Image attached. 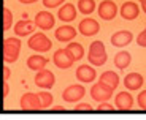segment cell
Returning <instances> with one entry per match:
<instances>
[{"label": "cell", "mask_w": 146, "mask_h": 120, "mask_svg": "<svg viewBox=\"0 0 146 120\" xmlns=\"http://www.w3.org/2000/svg\"><path fill=\"white\" fill-rule=\"evenodd\" d=\"M97 11H99V16L103 21H111V19H114L117 14V7L113 0H103L102 3L99 5Z\"/></svg>", "instance_id": "obj_11"}, {"label": "cell", "mask_w": 146, "mask_h": 120, "mask_svg": "<svg viewBox=\"0 0 146 120\" xmlns=\"http://www.w3.org/2000/svg\"><path fill=\"white\" fill-rule=\"evenodd\" d=\"M67 51L73 55L75 62H76V60H81V58L84 57V47H83V44L76 43V41H68V44H67Z\"/></svg>", "instance_id": "obj_23"}, {"label": "cell", "mask_w": 146, "mask_h": 120, "mask_svg": "<svg viewBox=\"0 0 146 120\" xmlns=\"http://www.w3.org/2000/svg\"><path fill=\"white\" fill-rule=\"evenodd\" d=\"M132 40H133V35H132V32H129V30H119V32L111 35V44L116 46V47L127 46V44L132 43Z\"/></svg>", "instance_id": "obj_15"}, {"label": "cell", "mask_w": 146, "mask_h": 120, "mask_svg": "<svg viewBox=\"0 0 146 120\" xmlns=\"http://www.w3.org/2000/svg\"><path fill=\"white\" fill-rule=\"evenodd\" d=\"M143 82H145V79H143V76L140 73H129L127 76L124 77V85H125V89L130 90V92L140 90Z\"/></svg>", "instance_id": "obj_18"}, {"label": "cell", "mask_w": 146, "mask_h": 120, "mask_svg": "<svg viewBox=\"0 0 146 120\" xmlns=\"http://www.w3.org/2000/svg\"><path fill=\"white\" fill-rule=\"evenodd\" d=\"M114 108L117 111H130L133 108V96L130 95V92H119L116 95L114 100Z\"/></svg>", "instance_id": "obj_12"}, {"label": "cell", "mask_w": 146, "mask_h": 120, "mask_svg": "<svg viewBox=\"0 0 146 120\" xmlns=\"http://www.w3.org/2000/svg\"><path fill=\"white\" fill-rule=\"evenodd\" d=\"M137 44H138L140 47H146V29L138 33V37H137Z\"/></svg>", "instance_id": "obj_31"}, {"label": "cell", "mask_w": 146, "mask_h": 120, "mask_svg": "<svg viewBox=\"0 0 146 120\" xmlns=\"http://www.w3.org/2000/svg\"><path fill=\"white\" fill-rule=\"evenodd\" d=\"M13 30H15L16 37H29V35H32V33L35 32V22L27 19V18H24V19L16 22Z\"/></svg>", "instance_id": "obj_13"}, {"label": "cell", "mask_w": 146, "mask_h": 120, "mask_svg": "<svg viewBox=\"0 0 146 120\" xmlns=\"http://www.w3.org/2000/svg\"><path fill=\"white\" fill-rule=\"evenodd\" d=\"M21 52V40L18 37L5 38L3 41V60L7 63H15Z\"/></svg>", "instance_id": "obj_2"}, {"label": "cell", "mask_w": 146, "mask_h": 120, "mask_svg": "<svg viewBox=\"0 0 146 120\" xmlns=\"http://www.w3.org/2000/svg\"><path fill=\"white\" fill-rule=\"evenodd\" d=\"M33 22H35V27H38L41 30H51L56 24V18L49 11H38Z\"/></svg>", "instance_id": "obj_10"}, {"label": "cell", "mask_w": 146, "mask_h": 120, "mask_svg": "<svg viewBox=\"0 0 146 120\" xmlns=\"http://www.w3.org/2000/svg\"><path fill=\"white\" fill-rule=\"evenodd\" d=\"M113 89L111 87H108L106 84H103V82H97V84H94L92 85V89H91V96H92V100L94 101H97V103H103V101H108L111 96H113Z\"/></svg>", "instance_id": "obj_5"}, {"label": "cell", "mask_w": 146, "mask_h": 120, "mask_svg": "<svg viewBox=\"0 0 146 120\" xmlns=\"http://www.w3.org/2000/svg\"><path fill=\"white\" fill-rule=\"evenodd\" d=\"M27 46H29L32 51L38 52V54H44V52L51 51L52 41L49 40L44 33L38 32V33H32V37L27 41Z\"/></svg>", "instance_id": "obj_3"}, {"label": "cell", "mask_w": 146, "mask_h": 120, "mask_svg": "<svg viewBox=\"0 0 146 120\" xmlns=\"http://www.w3.org/2000/svg\"><path fill=\"white\" fill-rule=\"evenodd\" d=\"M92 106L89 103H80L75 106V112H92Z\"/></svg>", "instance_id": "obj_29"}, {"label": "cell", "mask_w": 146, "mask_h": 120, "mask_svg": "<svg viewBox=\"0 0 146 120\" xmlns=\"http://www.w3.org/2000/svg\"><path fill=\"white\" fill-rule=\"evenodd\" d=\"M78 11L84 16H89L95 11V2L94 0H78Z\"/></svg>", "instance_id": "obj_24"}, {"label": "cell", "mask_w": 146, "mask_h": 120, "mask_svg": "<svg viewBox=\"0 0 146 120\" xmlns=\"http://www.w3.org/2000/svg\"><path fill=\"white\" fill-rule=\"evenodd\" d=\"M137 103H138V108L143 111H146V90L140 92L138 98H137Z\"/></svg>", "instance_id": "obj_30"}, {"label": "cell", "mask_w": 146, "mask_h": 120, "mask_svg": "<svg viewBox=\"0 0 146 120\" xmlns=\"http://www.w3.org/2000/svg\"><path fill=\"white\" fill-rule=\"evenodd\" d=\"M140 3H141V10H143V13L146 14V0H140Z\"/></svg>", "instance_id": "obj_36"}, {"label": "cell", "mask_w": 146, "mask_h": 120, "mask_svg": "<svg viewBox=\"0 0 146 120\" xmlns=\"http://www.w3.org/2000/svg\"><path fill=\"white\" fill-rule=\"evenodd\" d=\"M2 14H3V30H10L13 27V11L10 8H3Z\"/></svg>", "instance_id": "obj_26"}, {"label": "cell", "mask_w": 146, "mask_h": 120, "mask_svg": "<svg viewBox=\"0 0 146 120\" xmlns=\"http://www.w3.org/2000/svg\"><path fill=\"white\" fill-rule=\"evenodd\" d=\"M88 60L92 66H102L106 63L108 60V54H106L105 44L102 41H92L89 46V54H88Z\"/></svg>", "instance_id": "obj_1"}, {"label": "cell", "mask_w": 146, "mask_h": 120, "mask_svg": "<svg viewBox=\"0 0 146 120\" xmlns=\"http://www.w3.org/2000/svg\"><path fill=\"white\" fill-rule=\"evenodd\" d=\"M64 3H65V0H43L44 8H48V10L57 8V7H60V5H64Z\"/></svg>", "instance_id": "obj_27"}, {"label": "cell", "mask_w": 146, "mask_h": 120, "mask_svg": "<svg viewBox=\"0 0 146 120\" xmlns=\"http://www.w3.org/2000/svg\"><path fill=\"white\" fill-rule=\"evenodd\" d=\"M54 37L57 41H62V43H68L73 38L76 37V29L72 26H60L59 29H56Z\"/></svg>", "instance_id": "obj_16"}, {"label": "cell", "mask_w": 146, "mask_h": 120, "mask_svg": "<svg viewBox=\"0 0 146 120\" xmlns=\"http://www.w3.org/2000/svg\"><path fill=\"white\" fill-rule=\"evenodd\" d=\"M38 96H40V101H41V111L49 109L52 103H54V96L49 92H38Z\"/></svg>", "instance_id": "obj_25"}, {"label": "cell", "mask_w": 146, "mask_h": 120, "mask_svg": "<svg viewBox=\"0 0 146 120\" xmlns=\"http://www.w3.org/2000/svg\"><path fill=\"white\" fill-rule=\"evenodd\" d=\"M57 18L60 19L62 22L75 21V18H76V8H75V5L73 3H64L62 7L59 8Z\"/></svg>", "instance_id": "obj_19"}, {"label": "cell", "mask_w": 146, "mask_h": 120, "mask_svg": "<svg viewBox=\"0 0 146 120\" xmlns=\"http://www.w3.org/2000/svg\"><path fill=\"white\" fill-rule=\"evenodd\" d=\"M97 111H99V112H114V106L110 104L108 101H103L97 106Z\"/></svg>", "instance_id": "obj_28"}, {"label": "cell", "mask_w": 146, "mask_h": 120, "mask_svg": "<svg viewBox=\"0 0 146 120\" xmlns=\"http://www.w3.org/2000/svg\"><path fill=\"white\" fill-rule=\"evenodd\" d=\"M10 74H11L10 68H8V66H5V68H3V79L8 81V79H10Z\"/></svg>", "instance_id": "obj_34"}, {"label": "cell", "mask_w": 146, "mask_h": 120, "mask_svg": "<svg viewBox=\"0 0 146 120\" xmlns=\"http://www.w3.org/2000/svg\"><path fill=\"white\" fill-rule=\"evenodd\" d=\"M100 82L106 84L108 87H111L113 90H116L117 85H119V76H117L114 71H111V70H108V71H105V73L100 74Z\"/></svg>", "instance_id": "obj_21"}, {"label": "cell", "mask_w": 146, "mask_h": 120, "mask_svg": "<svg viewBox=\"0 0 146 120\" xmlns=\"http://www.w3.org/2000/svg\"><path fill=\"white\" fill-rule=\"evenodd\" d=\"M97 77V71H95L94 66L88 65H81L76 68V79L81 81V82L88 84V82H92V81Z\"/></svg>", "instance_id": "obj_14"}, {"label": "cell", "mask_w": 146, "mask_h": 120, "mask_svg": "<svg viewBox=\"0 0 146 120\" xmlns=\"http://www.w3.org/2000/svg\"><path fill=\"white\" fill-rule=\"evenodd\" d=\"M52 62H54V65L57 66V68L68 70L70 66H73L75 58H73V55L67 51V47H65V49H57V51L54 52V55H52Z\"/></svg>", "instance_id": "obj_7"}, {"label": "cell", "mask_w": 146, "mask_h": 120, "mask_svg": "<svg viewBox=\"0 0 146 120\" xmlns=\"http://www.w3.org/2000/svg\"><path fill=\"white\" fill-rule=\"evenodd\" d=\"M49 109H51V112H65L67 111L64 106H51Z\"/></svg>", "instance_id": "obj_33"}, {"label": "cell", "mask_w": 146, "mask_h": 120, "mask_svg": "<svg viewBox=\"0 0 146 120\" xmlns=\"http://www.w3.org/2000/svg\"><path fill=\"white\" fill-rule=\"evenodd\" d=\"M121 16L125 19V21H133V19L138 18L140 14V7L135 2H125L122 7H121Z\"/></svg>", "instance_id": "obj_17"}, {"label": "cell", "mask_w": 146, "mask_h": 120, "mask_svg": "<svg viewBox=\"0 0 146 120\" xmlns=\"http://www.w3.org/2000/svg\"><path fill=\"white\" fill-rule=\"evenodd\" d=\"M19 104L22 111H41V101L38 93H32V92L24 93L19 100Z\"/></svg>", "instance_id": "obj_8"}, {"label": "cell", "mask_w": 146, "mask_h": 120, "mask_svg": "<svg viewBox=\"0 0 146 120\" xmlns=\"http://www.w3.org/2000/svg\"><path fill=\"white\" fill-rule=\"evenodd\" d=\"M48 62H49L48 57H44V55H41V54H33L27 58V66H29V70H32V71H40V70H43L44 66L48 65Z\"/></svg>", "instance_id": "obj_20"}, {"label": "cell", "mask_w": 146, "mask_h": 120, "mask_svg": "<svg viewBox=\"0 0 146 120\" xmlns=\"http://www.w3.org/2000/svg\"><path fill=\"white\" fill-rule=\"evenodd\" d=\"M130 62H132V55L129 54L127 51H121L114 55V66L119 68V70L127 68V66L130 65Z\"/></svg>", "instance_id": "obj_22"}, {"label": "cell", "mask_w": 146, "mask_h": 120, "mask_svg": "<svg viewBox=\"0 0 146 120\" xmlns=\"http://www.w3.org/2000/svg\"><path fill=\"white\" fill-rule=\"evenodd\" d=\"M86 95V89L80 84H72L65 90L62 92V100L65 103H76L80 100H83V96Z\"/></svg>", "instance_id": "obj_6"}, {"label": "cell", "mask_w": 146, "mask_h": 120, "mask_svg": "<svg viewBox=\"0 0 146 120\" xmlns=\"http://www.w3.org/2000/svg\"><path fill=\"white\" fill-rule=\"evenodd\" d=\"M2 89H3V92H2V96H3V98H7L8 95H10V84H8V81H5V82H3Z\"/></svg>", "instance_id": "obj_32"}, {"label": "cell", "mask_w": 146, "mask_h": 120, "mask_svg": "<svg viewBox=\"0 0 146 120\" xmlns=\"http://www.w3.org/2000/svg\"><path fill=\"white\" fill-rule=\"evenodd\" d=\"M35 85L40 89H44V90H49V89L54 87L56 84V76L52 71H49V70L43 68L40 70V71H35Z\"/></svg>", "instance_id": "obj_4"}, {"label": "cell", "mask_w": 146, "mask_h": 120, "mask_svg": "<svg viewBox=\"0 0 146 120\" xmlns=\"http://www.w3.org/2000/svg\"><path fill=\"white\" fill-rule=\"evenodd\" d=\"M99 30H100L99 21L97 19H92V18H84L80 22V26H78V32L83 37H94V35L99 33Z\"/></svg>", "instance_id": "obj_9"}, {"label": "cell", "mask_w": 146, "mask_h": 120, "mask_svg": "<svg viewBox=\"0 0 146 120\" xmlns=\"http://www.w3.org/2000/svg\"><path fill=\"white\" fill-rule=\"evenodd\" d=\"M38 0H19V3H24V5H32V3H36Z\"/></svg>", "instance_id": "obj_35"}]
</instances>
